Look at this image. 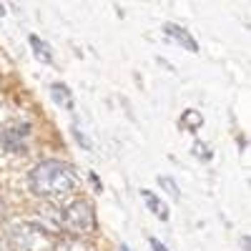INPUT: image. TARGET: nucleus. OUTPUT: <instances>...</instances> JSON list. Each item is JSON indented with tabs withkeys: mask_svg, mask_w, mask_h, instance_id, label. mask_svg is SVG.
<instances>
[{
	"mask_svg": "<svg viewBox=\"0 0 251 251\" xmlns=\"http://www.w3.org/2000/svg\"><path fill=\"white\" fill-rule=\"evenodd\" d=\"M118 251H131V249H128V244H121V249H118Z\"/></svg>",
	"mask_w": 251,
	"mask_h": 251,
	"instance_id": "2eb2a0df",
	"label": "nucleus"
},
{
	"mask_svg": "<svg viewBox=\"0 0 251 251\" xmlns=\"http://www.w3.org/2000/svg\"><path fill=\"white\" fill-rule=\"evenodd\" d=\"M63 219V231L75 234V236H88L96 228V211L88 201H75L66 211H60Z\"/></svg>",
	"mask_w": 251,
	"mask_h": 251,
	"instance_id": "7ed1b4c3",
	"label": "nucleus"
},
{
	"mask_svg": "<svg viewBox=\"0 0 251 251\" xmlns=\"http://www.w3.org/2000/svg\"><path fill=\"white\" fill-rule=\"evenodd\" d=\"M30 143V126L25 121H8L0 128V146L8 153H25Z\"/></svg>",
	"mask_w": 251,
	"mask_h": 251,
	"instance_id": "20e7f679",
	"label": "nucleus"
},
{
	"mask_svg": "<svg viewBox=\"0 0 251 251\" xmlns=\"http://www.w3.org/2000/svg\"><path fill=\"white\" fill-rule=\"evenodd\" d=\"M78 171L75 166L63 163V161H43L28 174V188L46 201H58L66 199L73 191H78Z\"/></svg>",
	"mask_w": 251,
	"mask_h": 251,
	"instance_id": "f257e3e1",
	"label": "nucleus"
},
{
	"mask_svg": "<svg viewBox=\"0 0 251 251\" xmlns=\"http://www.w3.org/2000/svg\"><path fill=\"white\" fill-rule=\"evenodd\" d=\"M141 199L146 201V206H149V211H153L161 221H169V206H166L156 194H151V191H146V188H143V191H141Z\"/></svg>",
	"mask_w": 251,
	"mask_h": 251,
	"instance_id": "423d86ee",
	"label": "nucleus"
},
{
	"mask_svg": "<svg viewBox=\"0 0 251 251\" xmlns=\"http://www.w3.org/2000/svg\"><path fill=\"white\" fill-rule=\"evenodd\" d=\"M3 13H5V10H3V5H0V18H3Z\"/></svg>",
	"mask_w": 251,
	"mask_h": 251,
	"instance_id": "dca6fc26",
	"label": "nucleus"
},
{
	"mask_svg": "<svg viewBox=\"0 0 251 251\" xmlns=\"http://www.w3.org/2000/svg\"><path fill=\"white\" fill-rule=\"evenodd\" d=\"M149 244H151V249H153V251H169V249H166V246H163L156 236H151V239H149Z\"/></svg>",
	"mask_w": 251,
	"mask_h": 251,
	"instance_id": "ddd939ff",
	"label": "nucleus"
},
{
	"mask_svg": "<svg viewBox=\"0 0 251 251\" xmlns=\"http://www.w3.org/2000/svg\"><path fill=\"white\" fill-rule=\"evenodd\" d=\"M158 183H161V186H163V188H166V191H169L171 196H176V199L181 196V191H178V186H176V183H174V181H171L169 176H161V178H158Z\"/></svg>",
	"mask_w": 251,
	"mask_h": 251,
	"instance_id": "9d476101",
	"label": "nucleus"
},
{
	"mask_svg": "<svg viewBox=\"0 0 251 251\" xmlns=\"http://www.w3.org/2000/svg\"><path fill=\"white\" fill-rule=\"evenodd\" d=\"M8 241L15 251H55V236L30 221H15L8 226Z\"/></svg>",
	"mask_w": 251,
	"mask_h": 251,
	"instance_id": "f03ea898",
	"label": "nucleus"
},
{
	"mask_svg": "<svg viewBox=\"0 0 251 251\" xmlns=\"http://www.w3.org/2000/svg\"><path fill=\"white\" fill-rule=\"evenodd\" d=\"M50 93H53V100L58 103L60 108L73 111L75 100H73V96H71V88H68V86H63V83H53V86H50Z\"/></svg>",
	"mask_w": 251,
	"mask_h": 251,
	"instance_id": "0eeeda50",
	"label": "nucleus"
},
{
	"mask_svg": "<svg viewBox=\"0 0 251 251\" xmlns=\"http://www.w3.org/2000/svg\"><path fill=\"white\" fill-rule=\"evenodd\" d=\"M194 153H199L201 161H208V158H211V149H208V146H203L201 141L194 143Z\"/></svg>",
	"mask_w": 251,
	"mask_h": 251,
	"instance_id": "f8f14e48",
	"label": "nucleus"
},
{
	"mask_svg": "<svg viewBox=\"0 0 251 251\" xmlns=\"http://www.w3.org/2000/svg\"><path fill=\"white\" fill-rule=\"evenodd\" d=\"M28 43H30V48L35 50V55L43 60V63H53V50H50V46H46L38 35H28Z\"/></svg>",
	"mask_w": 251,
	"mask_h": 251,
	"instance_id": "6e6552de",
	"label": "nucleus"
},
{
	"mask_svg": "<svg viewBox=\"0 0 251 251\" xmlns=\"http://www.w3.org/2000/svg\"><path fill=\"white\" fill-rule=\"evenodd\" d=\"M0 214H3V201H0Z\"/></svg>",
	"mask_w": 251,
	"mask_h": 251,
	"instance_id": "f3484780",
	"label": "nucleus"
},
{
	"mask_svg": "<svg viewBox=\"0 0 251 251\" xmlns=\"http://www.w3.org/2000/svg\"><path fill=\"white\" fill-rule=\"evenodd\" d=\"M203 126V116L199 113V111H186L183 116H181V128H186V131H199Z\"/></svg>",
	"mask_w": 251,
	"mask_h": 251,
	"instance_id": "1a4fd4ad",
	"label": "nucleus"
},
{
	"mask_svg": "<svg viewBox=\"0 0 251 251\" xmlns=\"http://www.w3.org/2000/svg\"><path fill=\"white\" fill-rule=\"evenodd\" d=\"M91 181H93V186H96V188H100V181H98V176H96V174H91Z\"/></svg>",
	"mask_w": 251,
	"mask_h": 251,
	"instance_id": "4468645a",
	"label": "nucleus"
},
{
	"mask_svg": "<svg viewBox=\"0 0 251 251\" xmlns=\"http://www.w3.org/2000/svg\"><path fill=\"white\" fill-rule=\"evenodd\" d=\"M163 30H166V35H169L174 43H178V46H183L186 50H191V53H199V43H196V38L188 33L186 28H181V25H176V23H166L163 25Z\"/></svg>",
	"mask_w": 251,
	"mask_h": 251,
	"instance_id": "39448f33",
	"label": "nucleus"
},
{
	"mask_svg": "<svg viewBox=\"0 0 251 251\" xmlns=\"http://www.w3.org/2000/svg\"><path fill=\"white\" fill-rule=\"evenodd\" d=\"M60 251H96L93 246H88L86 241H71V244H66Z\"/></svg>",
	"mask_w": 251,
	"mask_h": 251,
	"instance_id": "9b49d317",
	"label": "nucleus"
}]
</instances>
